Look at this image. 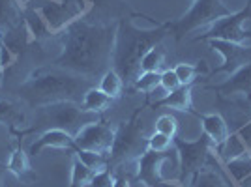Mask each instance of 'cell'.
<instances>
[{
	"label": "cell",
	"instance_id": "cell-1",
	"mask_svg": "<svg viewBox=\"0 0 251 187\" xmlns=\"http://www.w3.org/2000/svg\"><path fill=\"white\" fill-rule=\"evenodd\" d=\"M118 23H88L79 17L62 32V51L56 58V68L84 79L101 77L111 70L115 56Z\"/></svg>",
	"mask_w": 251,
	"mask_h": 187
},
{
	"label": "cell",
	"instance_id": "cell-2",
	"mask_svg": "<svg viewBox=\"0 0 251 187\" xmlns=\"http://www.w3.org/2000/svg\"><path fill=\"white\" fill-rule=\"evenodd\" d=\"M92 88L90 79H84L81 75H74L64 70H38L34 71L17 88V92L30 107H45V105L60 103V101H83L84 94Z\"/></svg>",
	"mask_w": 251,
	"mask_h": 187
},
{
	"label": "cell",
	"instance_id": "cell-3",
	"mask_svg": "<svg viewBox=\"0 0 251 187\" xmlns=\"http://www.w3.org/2000/svg\"><path fill=\"white\" fill-rule=\"evenodd\" d=\"M169 34V23L157 28H139L133 23H118V34L115 43V56H113V70L122 77L126 84H133L139 77V64L143 56L152 47Z\"/></svg>",
	"mask_w": 251,
	"mask_h": 187
},
{
	"label": "cell",
	"instance_id": "cell-4",
	"mask_svg": "<svg viewBox=\"0 0 251 187\" xmlns=\"http://www.w3.org/2000/svg\"><path fill=\"white\" fill-rule=\"evenodd\" d=\"M100 122V115L84 111L79 103L74 101H60V103L45 105L38 109V115L34 120V131L38 129H62L74 137L86 125Z\"/></svg>",
	"mask_w": 251,
	"mask_h": 187
},
{
	"label": "cell",
	"instance_id": "cell-5",
	"mask_svg": "<svg viewBox=\"0 0 251 187\" xmlns=\"http://www.w3.org/2000/svg\"><path fill=\"white\" fill-rule=\"evenodd\" d=\"M148 152V137L141 122V111L131 115L115 129V142L109 154V168L120 165H135L137 159Z\"/></svg>",
	"mask_w": 251,
	"mask_h": 187
},
{
	"label": "cell",
	"instance_id": "cell-6",
	"mask_svg": "<svg viewBox=\"0 0 251 187\" xmlns=\"http://www.w3.org/2000/svg\"><path fill=\"white\" fill-rule=\"evenodd\" d=\"M173 144L178 154V166H180L178 184L182 187L191 186L193 178L197 176L202 168L214 165V161L218 159L214 154V146L204 133L195 140L175 137Z\"/></svg>",
	"mask_w": 251,
	"mask_h": 187
},
{
	"label": "cell",
	"instance_id": "cell-7",
	"mask_svg": "<svg viewBox=\"0 0 251 187\" xmlns=\"http://www.w3.org/2000/svg\"><path fill=\"white\" fill-rule=\"evenodd\" d=\"M230 13L232 11L223 4V0H195L189 11H186L178 21L169 23V34H173L175 40H182L189 32L208 28Z\"/></svg>",
	"mask_w": 251,
	"mask_h": 187
},
{
	"label": "cell",
	"instance_id": "cell-8",
	"mask_svg": "<svg viewBox=\"0 0 251 187\" xmlns=\"http://www.w3.org/2000/svg\"><path fill=\"white\" fill-rule=\"evenodd\" d=\"M210 40L251 45V0H248L246 8H242L240 11H232L230 15L208 26L204 34L195 38V42H210Z\"/></svg>",
	"mask_w": 251,
	"mask_h": 187
},
{
	"label": "cell",
	"instance_id": "cell-9",
	"mask_svg": "<svg viewBox=\"0 0 251 187\" xmlns=\"http://www.w3.org/2000/svg\"><path fill=\"white\" fill-rule=\"evenodd\" d=\"M88 6L90 4H86L84 0H45L38 8H34L40 11L52 34H60L70 23L83 17Z\"/></svg>",
	"mask_w": 251,
	"mask_h": 187
},
{
	"label": "cell",
	"instance_id": "cell-10",
	"mask_svg": "<svg viewBox=\"0 0 251 187\" xmlns=\"http://www.w3.org/2000/svg\"><path fill=\"white\" fill-rule=\"evenodd\" d=\"M113 142H115V129L103 122H94V124L86 125L75 135L77 148L96 152V154H103L107 157L111 154Z\"/></svg>",
	"mask_w": 251,
	"mask_h": 187
},
{
	"label": "cell",
	"instance_id": "cell-11",
	"mask_svg": "<svg viewBox=\"0 0 251 187\" xmlns=\"http://www.w3.org/2000/svg\"><path fill=\"white\" fill-rule=\"evenodd\" d=\"M210 47L216 52H220L223 62L218 66L214 73H227L232 75L238 70L246 68L251 64V45H242V43L221 42V40H210Z\"/></svg>",
	"mask_w": 251,
	"mask_h": 187
},
{
	"label": "cell",
	"instance_id": "cell-12",
	"mask_svg": "<svg viewBox=\"0 0 251 187\" xmlns=\"http://www.w3.org/2000/svg\"><path fill=\"white\" fill-rule=\"evenodd\" d=\"M206 88L216 92L220 97H227V99L242 97L244 101L251 103V64L238 70L236 73L229 75V79L225 83L212 84V86H206Z\"/></svg>",
	"mask_w": 251,
	"mask_h": 187
},
{
	"label": "cell",
	"instance_id": "cell-13",
	"mask_svg": "<svg viewBox=\"0 0 251 187\" xmlns=\"http://www.w3.org/2000/svg\"><path fill=\"white\" fill-rule=\"evenodd\" d=\"M45 148H54V150H77L75 139L70 133L62 129H47L38 137L28 148V156H38Z\"/></svg>",
	"mask_w": 251,
	"mask_h": 187
},
{
	"label": "cell",
	"instance_id": "cell-14",
	"mask_svg": "<svg viewBox=\"0 0 251 187\" xmlns=\"http://www.w3.org/2000/svg\"><path fill=\"white\" fill-rule=\"evenodd\" d=\"M25 21V6L19 0H0V34H8Z\"/></svg>",
	"mask_w": 251,
	"mask_h": 187
},
{
	"label": "cell",
	"instance_id": "cell-15",
	"mask_svg": "<svg viewBox=\"0 0 251 187\" xmlns=\"http://www.w3.org/2000/svg\"><path fill=\"white\" fill-rule=\"evenodd\" d=\"M201 125H202V133L208 137L212 146L221 144L227 137L230 135L229 125L225 122V118L220 115H202L201 116Z\"/></svg>",
	"mask_w": 251,
	"mask_h": 187
},
{
	"label": "cell",
	"instance_id": "cell-16",
	"mask_svg": "<svg viewBox=\"0 0 251 187\" xmlns=\"http://www.w3.org/2000/svg\"><path fill=\"white\" fill-rule=\"evenodd\" d=\"M154 107H163V109H175L180 113H191L193 103H191V86H180L178 90L167 94L163 99L154 103Z\"/></svg>",
	"mask_w": 251,
	"mask_h": 187
},
{
	"label": "cell",
	"instance_id": "cell-17",
	"mask_svg": "<svg viewBox=\"0 0 251 187\" xmlns=\"http://www.w3.org/2000/svg\"><path fill=\"white\" fill-rule=\"evenodd\" d=\"M214 154L216 157L220 159L221 163H229L232 159H236V157L244 156V154H248V148L246 144L242 142V139L238 137V133H230L221 144L214 146Z\"/></svg>",
	"mask_w": 251,
	"mask_h": 187
},
{
	"label": "cell",
	"instance_id": "cell-18",
	"mask_svg": "<svg viewBox=\"0 0 251 187\" xmlns=\"http://www.w3.org/2000/svg\"><path fill=\"white\" fill-rule=\"evenodd\" d=\"M8 170H10L15 178L23 180V182H32V180H34L30 161H28V154L23 150L21 146H15V148H13L10 159H8Z\"/></svg>",
	"mask_w": 251,
	"mask_h": 187
},
{
	"label": "cell",
	"instance_id": "cell-19",
	"mask_svg": "<svg viewBox=\"0 0 251 187\" xmlns=\"http://www.w3.org/2000/svg\"><path fill=\"white\" fill-rule=\"evenodd\" d=\"M113 103V99L107 95V94L98 86H92V88H88L86 94H84L83 101H81V107H83L84 111H88V113H94V115H100V113H103L107 111L109 107Z\"/></svg>",
	"mask_w": 251,
	"mask_h": 187
},
{
	"label": "cell",
	"instance_id": "cell-20",
	"mask_svg": "<svg viewBox=\"0 0 251 187\" xmlns=\"http://www.w3.org/2000/svg\"><path fill=\"white\" fill-rule=\"evenodd\" d=\"M225 170H227L229 178L234 180V184H236V186L246 184V182L251 178V156H250V152H248V154H244V156H240V157H236V159H232V161H229V163L225 165Z\"/></svg>",
	"mask_w": 251,
	"mask_h": 187
},
{
	"label": "cell",
	"instance_id": "cell-21",
	"mask_svg": "<svg viewBox=\"0 0 251 187\" xmlns=\"http://www.w3.org/2000/svg\"><path fill=\"white\" fill-rule=\"evenodd\" d=\"M189 187H230V184H227V178L221 170H216L214 166H206L193 178Z\"/></svg>",
	"mask_w": 251,
	"mask_h": 187
},
{
	"label": "cell",
	"instance_id": "cell-22",
	"mask_svg": "<svg viewBox=\"0 0 251 187\" xmlns=\"http://www.w3.org/2000/svg\"><path fill=\"white\" fill-rule=\"evenodd\" d=\"M25 24H26V28L30 32V38H36V40L52 34L49 30V26H47V23L43 21V17L40 15V11L36 10V8H28V10L25 8Z\"/></svg>",
	"mask_w": 251,
	"mask_h": 187
},
{
	"label": "cell",
	"instance_id": "cell-23",
	"mask_svg": "<svg viewBox=\"0 0 251 187\" xmlns=\"http://www.w3.org/2000/svg\"><path fill=\"white\" fill-rule=\"evenodd\" d=\"M100 88L103 90L111 99H115L118 97L122 90H124V81H122V77L116 73V70H107V71L101 75V79H100Z\"/></svg>",
	"mask_w": 251,
	"mask_h": 187
},
{
	"label": "cell",
	"instance_id": "cell-24",
	"mask_svg": "<svg viewBox=\"0 0 251 187\" xmlns=\"http://www.w3.org/2000/svg\"><path fill=\"white\" fill-rule=\"evenodd\" d=\"M94 174V170H90L79 157L75 156L74 165H72V184H70V187H88Z\"/></svg>",
	"mask_w": 251,
	"mask_h": 187
},
{
	"label": "cell",
	"instance_id": "cell-25",
	"mask_svg": "<svg viewBox=\"0 0 251 187\" xmlns=\"http://www.w3.org/2000/svg\"><path fill=\"white\" fill-rule=\"evenodd\" d=\"M0 124L10 125L11 129L25 124V115L10 101H0Z\"/></svg>",
	"mask_w": 251,
	"mask_h": 187
},
{
	"label": "cell",
	"instance_id": "cell-26",
	"mask_svg": "<svg viewBox=\"0 0 251 187\" xmlns=\"http://www.w3.org/2000/svg\"><path fill=\"white\" fill-rule=\"evenodd\" d=\"M75 156L79 157L90 170H94V172H101L105 168H109V157L103 156V154H96V152H88V150L77 148Z\"/></svg>",
	"mask_w": 251,
	"mask_h": 187
},
{
	"label": "cell",
	"instance_id": "cell-27",
	"mask_svg": "<svg viewBox=\"0 0 251 187\" xmlns=\"http://www.w3.org/2000/svg\"><path fill=\"white\" fill-rule=\"evenodd\" d=\"M163 62H165V52L159 45H156L143 56V60L139 64V70L141 71H159Z\"/></svg>",
	"mask_w": 251,
	"mask_h": 187
},
{
	"label": "cell",
	"instance_id": "cell-28",
	"mask_svg": "<svg viewBox=\"0 0 251 187\" xmlns=\"http://www.w3.org/2000/svg\"><path fill=\"white\" fill-rule=\"evenodd\" d=\"M161 81V73L159 71H141L139 77L133 83V88L143 94H150L152 90H156Z\"/></svg>",
	"mask_w": 251,
	"mask_h": 187
},
{
	"label": "cell",
	"instance_id": "cell-29",
	"mask_svg": "<svg viewBox=\"0 0 251 187\" xmlns=\"http://www.w3.org/2000/svg\"><path fill=\"white\" fill-rule=\"evenodd\" d=\"M199 71H201V66L188 64V62H180V64H176V68H175V73H176L178 81H180L182 86H191V84L195 83Z\"/></svg>",
	"mask_w": 251,
	"mask_h": 187
},
{
	"label": "cell",
	"instance_id": "cell-30",
	"mask_svg": "<svg viewBox=\"0 0 251 187\" xmlns=\"http://www.w3.org/2000/svg\"><path fill=\"white\" fill-rule=\"evenodd\" d=\"M173 140L175 139L154 131L152 135H148V150L150 152H156V154H165V152H169L173 148Z\"/></svg>",
	"mask_w": 251,
	"mask_h": 187
},
{
	"label": "cell",
	"instance_id": "cell-31",
	"mask_svg": "<svg viewBox=\"0 0 251 187\" xmlns=\"http://www.w3.org/2000/svg\"><path fill=\"white\" fill-rule=\"evenodd\" d=\"M156 131L157 133H163V135L171 137V139H175V137H176V131H178L176 118L171 115L159 116V118L156 120Z\"/></svg>",
	"mask_w": 251,
	"mask_h": 187
},
{
	"label": "cell",
	"instance_id": "cell-32",
	"mask_svg": "<svg viewBox=\"0 0 251 187\" xmlns=\"http://www.w3.org/2000/svg\"><path fill=\"white\" fill-rule=\"evenodd\" d=\"M115 180L116 178L113 176L111 168H105L101 172H96L88 187H115Z\"/></svg>",
	"mask_w": 251,
	"mask_h": 187
},
{
	"label": "cell",
	"instance_id": "cell-33",
	"mask_svg": "<svg viewBox=\"0 0 251 187\" xmlns=\"http://www.w3.org/2000/svg\"><path fill=\"white\" fill-rule=\"evenodd\" d=\"M159 86L161 88H165L169 94L175 92V90H178L182 84H180V81H178L176 73H175V70H167V71L161 73V81H159Z\"/></svg>",
	"mask_w": 251,
	"mask_h": 187
},
{
	"label": "cell",
	"instance_id": "cell-34",
	"mask_svg": "<svg viewBox=\"0 0 251 187\" xmlns=\"http://www.w3.org/2000/svg\"><path fill=\"white\" fill-rule=\"evenodd\" d=\"M15 58H17V54L11 51L10 47L4 45L0 49V68H2V71H6L11 64H15Z\"/></svg>",
	"mask_w": 251,
	"mask_h": 187
},
{
	"label": "cell",
	"instance_id": "cell-35",
	"mask_svg": "<svg viewBox=\"0 0 251 187\" xmlns=\"http://www.w3.org/2000/svg\"><path fill=\"white\" fill-rule=\"evenodd\" d=\"M236 133H238V137L242 139V142L246 144V148L250 150V148H251V120L248 122V124L242 125V127L238 129V131H236Z\"/></svg>",
	"mask_w": 251,
	"mask_h": 187
},
{
	"label": "cell",
	"instance_id": "cell-36",
	"mask_svg": "<svg viewBox=\"0 0 251 187\" xmlns=\"http://www.w3.org/2000/svg\"><path fill=\"white\" fill-rule=\"evenodd\" d=\"M115 187H131V184H129L126 178H116V180H115Z\"/></svg>",
	"mask_w": 251,
	"mask_h": 187
},
{
	"label": "cell",
	"instance_id": "cell-37",
	"mask_svg": "<svg viewBox=\"0 0 251 187\" xmlns=\"http://www.w3.org/2000/svg\"><path fill=\"white\" fill-rule=\"evenodd\" d=\"M0 187H4V170L0 168Z\"/></svg>",
	"mask_w": 251,
	"mask_h": 187
},
{
	"label": "cell",
	"instance_id": "cell-38",
	"mask_svg": "<svg viewBox=\"0 0 251 187\" xmlns=\"http://www.w3.org/2000/svg\"><path fill=\"white\" fill-rule=\"evenodd\" d=\"M2 47H4V38H2V34H0V49H2ZM0 73H4L2 71V68H0Z\"/></svg>",
	"mask_w": 251,
	"mask_h": 187
},
{
	"label": "cell",
	"instance_id": "cell-39",
	"mask_svg": "<svg viewBox=\"0 0 251 187\" xmlns=\"http://www.w3.org/2000/svg\"><path fill=\"white\" fill-rule=\"evenodd\" d=\"M19 2H21V4H23V6H25V8H26V4H30V2H32V0H19Z\"/></svg>",
	"mask_w": 251,
	"mask_h": 187
},
{
	"label": "cell",
	"instance_id": "cell-40",
	"mask_svg": "<svg viewBox=\"0 0 251 187\" xmlns=\"http://www.w3.org/2000/svg\"><path fill=\"white\" fill-rule=\"evenodd\" d=\"M2 75H4V73H0V88H2Z\"/></svg>",
	"mask_w": 251,
	"mask_h": 187
},
{
	"label": "cell",
	"instance_id": "cell-41",
	"mask_svg": "<svg viewBox=\"0 0 251 187\" xmlns=\"http://www.w3.org/2000/svg\"><path fill=\"white\" fill-rule=\"evenodd\" d=\"M248 152H250V156H251V148H250V150H248Z\"/></svg>",
	"mask_w": 251,
	"mask_h": 187
},
{
	"label": "cell",
	"instance_id": "cell-42",
	"mask_svg": "<svg viewBox=\"0 0 251 187\" xmlns=\"http://www.w3.org/2000/svg\"><path fill=\"white\" fill-rule=\"evenodd\" d=\"M193 2H195V0H193Z\"/></svg>",
	"mask_w": 251,
	"mask_h": 187
}]
</instances>
